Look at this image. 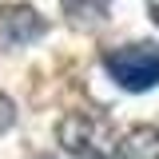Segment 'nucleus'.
<instances>
[{
  "label": "nucleus",
  "instance_id": "4",
  "mask_svg": "<svg viewBox=\"0 0 159 159\" xmlns=\"http://www.w3.org/2000/svg\"><path fill=\"white\" fill-rule=\"evenodd\" d=\"M119 159H159V127L151 123H139L131 131L119 135Z\"/></svg>",
  "mask_w": 159,
  "mask_h": 159
},
{
  "label": "nucleus",
  "instance_id": "7",
  "mask_svg": "<svg viewBox=\"0 0 159 159\" xmlns=\"http://www.w3.org/2000/svg\"><path fill=\"white\" fill-rule=\"evenodd\" d=\"M151 24L159 28V0H151Z\"/></svg>",
  "mask_w": 159,
  "mask_h": 159
},
{
  "label": "nucleus",
  "instance_id": "6",
  "mask_svg": "<svg viewBox=\"0 0 159 159\" xmlns=\"http://www.w3.org/2000/svg\"><path fill=\"white\" fill-rule=\"evenodd\" d=\"M12 123H16V107H12V99L0 92V135H4V131H8Z\"/></svg>",
  "mask_w": 159,
  "mask_h": 159
},
{
  "label": "nucleus",
  "instance_id": "3",
  "mask_svg": "<svg viewBox=\"0 0 159 159\" xmlns=\"http://www.w3.org/2000/svg\"><path fill=\"white\" fill-rule=\"evenodd\" d=\"M40 36H48V20L36 8H0V48H28Z\"/></svg>",
  "mask_w": 159,
  "mask_h": 159
},
{
  "label": "nucleus",
  "instance_id": "2",
  "mask_svg": "<svg viewBox=\"0 0 159 159\" xmlns=\"http://www.w3.org/2000/svg\"><path fill=\"white\" fill-rule=\"evenodd\" d=\"M107 76L127 92H151L159 88V52L151 44H131V48H116L103 56Z\"/></svg>",
  "mask_w": 159,
  "mask_h": 159
},
{
  "label": "nucleus",
  "instance_id": "1",
  "mask_svg": "<svg viewBox=\"0 0 159 159\" xmlns=\"http://www.w3.org/2000/svg\"><path fill=\"white\" fill-rule=\"evenodd\" d=\"M56 139H60V147L76 159H111L119 151V135L107 127V119L84 116V111H72V116L60 119Z\"/></svg>",
  "mask_w": 159,
  "mask_h": 159
},
{
  "label": "nucleus",
  "instance_id": "5",
  "mask_svg": "<svg viewBox=\"0 0 159 159\" xmlns=\"http://www.w3.org/2000/svg\"><path fill=\"white\" fill-rule=\"evenodd\" d=\"M107 4L111 0H64V8L80 20V24H99L107 16Z\"/></svg>",
  "mask_w": 159,
  "mask_h": 159
},
{
  "label": "nucleus",
  "instance_id": "8",
  "mask_svg": "<svg viewBox=\"0 0 159 159\" xmlns=\"http://www.w3.org/2000/svg\"><path fill=\"white\" fill-rule=\"evenodd\" d=\"M40 159H48V155H40Z\"/></svg>",
  "mask_w": 159,
  "mask_h": 159
}]
</instances>
